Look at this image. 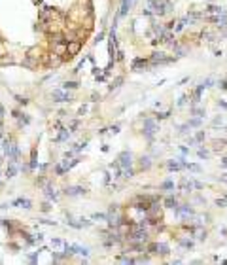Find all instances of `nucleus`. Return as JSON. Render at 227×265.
Masks as SVG:
<instances>
[{"label": "nucleus", "mask_w": 227, "mask_h": 265, "mask_svg": "<svg viewBox=\"0 0 227 265\" xmlns=\"http://www.w3.org/2000/svg\"><path fill=\"white\" fill-rule=\"evenodd\" d=\"M46 195H47V199H57V193H55V190H51V187L46 190Z\"/></svg>", "instance_id": "obj_20"}, {"label": "nucleus", "mask_w": 227, "mask_h": 265, "mask_svg": "<svg viewBox=\"0 0 227 265\" xmlns=\"http://www.w3.org/2000/svg\"><path fill=\"white\" fill-rule=\"evenodd\" d=\"M169 244H165V242H157V244H155V252H153V254H161V256H167V254H169Z\"/></svg>", "instance_id": "obj_11"}, {"label": "nucleus", "mask_w": 227, "mask_h": 265, "mask_svg": "<svg viewBox=\"0 0 227 265\" xmlns=\"http://www.w3.org/2000/svg\"><path fill=\"white\" fill-rule=\"evenodd\" d=\"M146 218H148L150 222H159V220L163 218V210L159 208V204L155 203V201L148 207V210H146Z\"/></svg>", "instance_id": "obj_1"}, {"label": "nucleus", "mask_w": 227, "mask_h": 265, "mask_svg": "<svg viewBox=\"0 0 227 265\" xmlns=\"http://www.w3.org/2000/svg\"><path fill=\"white\" fill-rule=\"evenodd\" d=\"M148 256H142V258H138V259H134V263H146V261H148Z\"/></svg>", "instance_id": "obj_30"}, {"label": "nucleus", "mask_w": 227, "mask_h": 265, "mask_svg": "<svg viewBox=\"0 0 227 265\" xmlns=\"http://www.w3.org/2000/svg\"><path fill=\"white\" fill-rule=\"evenodd\" d=\"M51 246H53V252H57V254H65V250H66V242L63 239H53Z\"/></svg>", "instance_id": "obj_5"}, {"label": "nucleus", "mask_w": 227, "mask_h": 265, "mask_svg": "<svg viewBox=\"0 0 227 265\" xmlns=\"http://www.w3.org/2000/svg\"><path fill=\"white\" fill-rule=\"evenodd\" d=\"M11 207H19V208H30L32 207V203H30L27 197H19L15 201H11Z\"/></svg>", "instance_id": "obj_8"}, {"label": "nucleus", "mask_w": 227, "mask_h": 265, "mask_svg": "<svg viewBox=\"0 0 227 265\" xmlns=\"http://www.w3.org/2000/svg\"><path fill=\"white\" fill-rule=\"evenodd\" d=\"M155 131H157V125H155V121H151V119H146V121H144V135L148 136V138H151Z\"/></svg>", "instance_id": "obj_6"}, {"label": "nucleus", "mask_w": 227, "mask_h": 265, "mask_svg": "<svg viewBox=\"0 0 227 265\" xmlns=\"http://www.w3.org/2000/svg\"><path fill=\"white\" fill-rule=\"evenodd\" d=\"M180 244H182L184 248H191V246H193V242H191V240H180Z\"/></svg>", "instance_id": "obj_28"}, {"label": "nucleus", "mask_w": 227, "mask_h": 265, "mask_svg": "<svg viewBox=\"0 0 227 265\" xmlns=\"http://www.w3.org/2000/svg\"><path fill=\"white\" fill-rule=\"evenodd\" d=\"M0 63H2V65H11L13 59H11V57H4V55H2V57H0Z\"/></svg>", "instance_id": "obj_23"}, {"label": "nucleus", "mask_w": 227, "mask_h": 265, "mask_svg": "<svg viewBox=\"0 0 227 265\" xmlns=\"http://www.w3.org/2000/svg\"><path fill=\"white\" fill-rule=\"evenodd\" d=\"M79 49H82V42H79V40L66 42V55H65V59H72L74 55L79 53Z\"/></svg>", "instance_id": "obj_2"}, {"label": "nucleus", "mask_w": 227, "mask_h": 265, "mask_svg": "<svg viewBox=\"0 0 227 265\" xmlns=\"http://www.w3.org/2000/svg\"><path fill=\"white\" fill-rule=\"evenodd\" d=\"M74 165H78V159H72V161H65V163H63V168H65V171H68V168H72Z\"/></svg>", "instance_id": "obj_18"}, {"label": "nucleus", "mask_w": 227, "mask_h": 265, "mask_svg": "<svg viewBox=\"0 0 227 265\" xmlns=\"http://www.w3.org/2000/svg\"><path fill=\"white\" fill-rule=\"evenodd\" d=\"M161 187H163V190H172L174 184L170 182V180H167V182H163V184H161Z\"/></svg>", "instance_id": "obj_22"}, {"label": "nucleus", "mask_w": 227, "mask_h": 265, "mask_svg": "<svg viewBox=\"0 0 227 265\" xmlns=\"http://www.w3.org/2000/svg\"><path fill=\"white\" fill-rule=\"evenodd\" d=\"M212 83H214V78H206L201 85H202V87H212Z\"/></svg>", "instance_id": "obj_25"}, {"label": "nucleus", "mask_w": 227, "mask_h": 265, "mask_svg": "<svg viewBox=\"0 0 227 265\" xmlns=\"http://www.w3.org/2000/svg\"><path fill=\"white\" fill-rule=\"evenodd\" d=\"M146 66H148V63L142 61V59H136V61L133 63V68H134V70H138V68H146Z\"/></svg>", "instance_id": "obj_17"}, {"label": "nucleus", "mask_w": 227, "mask_h": 265, "mask_svg": "<svg viewBox=\"0 0 227 265\" xmlns=\"http://www.w3.org/2000/svg\"><path fill=\"white\" fill-rule=\"evenodd\" d=\"M150 165H151V163H150L148 157H142V159H140V167H142V168H150Z\"/></svg>", "instance_id": "obj_21"}, {"label": "nucleus", "mask_w": 227, "mask_h": 265, "mask_svg": "<svg viewBox=\"0 0 227 265\" xmlns=\"http://www.w3.org/2000/svg\"><path fill=\"white\" fill-rule=\"evenodd\" d=\"M170 59L165 57V53H161V51H155L153 55H151V63L153 65H161V63H169Z\"/></svg>", "instance_id": "obj_9"}, {"label": "nucleus", "mask_w": 227, "mask_h": 265, "mask_svg": "<svg viewBox=\"0 0 227 265\" xmlns=\"http://www.w3.org/2000/svg\"><path fill=\"white\" fill-rule=\"evenodd\" d=\"M51 99L55 100V102H68L70 100V95L66 93V91H53V93H51Z\"/></svg>", "instance_id": "obj_3"}, {"label": "nucleus", "mask_w": 227, "mask_h": 265, "mask_svg": "<svg viewBox=\"0 0 227 265\" xmlns=\"http://www.w3.org/2000/svg\"><path fill=\"white\" fill-rule=\"evenodd\" d=\"M49 208H51V207H49V204L46 203V204H44V207H42V210H44V212H47V210H49Z\"/></svg>", "instance_id": "obj_35"}, {"label": "nucleus", "mask_w": 227, "mask_h": 265, "mask_svg": "<svg viewBox=\"0 0 227 265\" xmlns=\"http://www.w3.org/2000/svg\"><path fill=\"white\" fill-rule=\"evenodd\" d=\"M202 138H205V132H199V135H197V138H195V140H202Z\"/></svg>", "instance_id": "obj_34"}, {"label": "nucleus", "mask_w": 227, "mask_h": 265, "mask_svg": "<svg viewBox=\"0 0 227 265\" xmlns=\"http://www.w3.org/2000/svg\"><path fill=\"white\" fill-rule=\"evenodd\" d=\"M188 125H189V127H199V125H201V118H195V119H191V121L188 123Z\"/></svg>", "instance_id": "obj_24"}, {"label": "nucleus", "mask_w": 227, "mask_h": 265, "mask_svg": "<svg viewBox=\"0 0 227 265\" xmlns=\"http://www.w3.org/2000/svg\"><path fill=\"white\" fill-rule=\"evenodd\" d=\"M76 87H78V83H76V82H66L65 83V89H76Z\"/></svg>", "instance_id": "obj_26"}, {"label": "nucleus", "mask_w": 227, "mask_h": 265, "mask_svg": "<svg viewBox=\"0 0 227 265\" xmlns=\"http://www.w3.org/2000/svg\"><path fill=\"white\" fill-rule=\"evenodd\" d=\"M216 204H218V207H225V204H227V199H218Z\"/></svg>", "instance_id": "obj_32"}, {"label": "nucleus", "mask_w": 227, "mask_h": 265, "mask_svg": "<svg viewBox=\"0 0 227 265\" xmlns=\"http://www.w3.org/2000/svg\"><path fill=\"white\" fill-rule=\"evenodd\" d=\"M180 187L184 191H191L195 187V182H191V180H182V184H180Z\"/></svg>", "instance_id": "obj_14"}, {"label": "nucleus", "mask_w": 227, "mask_h": 265, "mask_svg": "<svg viewBox=\"0 0 227 265\" xmlns=\"http://www.w3.org/2000/svg\"><path fill=\"white\" fill-rule=\"evenodd\" d=\"M186 168H188V171H193V172H201V167L193 165V163H186Z\"/></svg>", "instance_id": "obj_19"}, {"label": "nucleus", "mask_w": 227, "mask_h": 265, "mask_svg": "<svg viewBox=\"0 0 227 265\" xmlns=\"http://www.w3.org/2000/svg\"><path fill=\"white\" fill-rule=\"evenodd\" d=\"M82 193H85V190H83V187H68V190H66V195H70V197H76V195H82Z\"/></svg>", "instance_id": "obj_12"}, {"label": "nucleus", "mask_w": 227, "mask_h": 265, "mask_svg": "<svg viewBox=\"0 0 227 265\" xmlns=\"http://www.w3.org/2000/svg\"><path fill=\"white\" fill-rule=\"evenodd\" d=\"M131 163H133V155H131L129 152H121V154H119V167L121 168L131 167Z\"/></svg>", "instance_id": "obj_4"}, {"label": "nucleus", "mask_w": 227, "mask_h": 265, "mask_svg": "<svg viewBox=\"0 0 227 265\" xmlns=\"http://www.w3.org/2000/svg\"><path fill=\"white\" fill-rule=\"evenodd\" d=\"M68 136H70V131H63L61 135H59V138H57V140H66Z\"/></svg>", "instance_id": "obj_27"}, {"label": "nucleus", "mask_w": 227, "mask_h": 265, "mask_svg": "<svg viewBox=\"0 0 227 265\" xmlns=\"http://www.w3.org/2000/svg\"><path fill=\"white\" fill-rule=\"evenodd\" d=\"M184 27H186V19H184V21H180V23H178V25H176V29H174V30L178 32V30H182Z\"/></svg>", "instance_id": "obj_31"}, {"label": "nucleus", "mask_w": 227, "mask_h": 265, "mask_svg": "<svg viewBox=\"0 0 227 265\" xmlns=\"http://www.w3.org/2000/svg\"><path fill=\"white\" fill-rule=\"evenodd\" d=\"M180 168H186V163H180V161H170L169 163V171H180Z\"/></svg>", "instance_id": "obj_15"}, {"label": "nucleus", "mask_w": 227, "mask_h": 265, "mask_svg": "<svg viewBox=\"0 0 227 265\" xmlns=\"http://www.w3.org/2000/svg\"><path fill=\"white\" fill-rule=\"evenodd\" d=\"M53 53H57V55H61L63 59H65V55H66V42H59V44H53Z\"/></svg>", "instance_id": "obj_10"}, {"label": "nucleus", "mask_w": 227, "mask_h": 265, "mask_svg": "<svg viewBox=\"0 0 227 265\" xmlns=\"http://www.w3.org/2000/svg\"><path fill=\"white\" fill-rule=\"evenodd\" d=\"M221 87H223V89H227V82H221Z\"/></svg>", "instance_id": "obj_36"}, {"label": "nucleus", "mask_w": 227, "mask_h": 265, "mask_svg": "<svg viewBox=\"0 0 227 265\" xmlns=\"http://www.w3.org/2000/svg\"><path fill=\"white\" fill-rule=\"evenodd\" d=\"M174 210H176V214L182 216V218H189V216H193V210H191L189 204H182V207H176Z\"/></svg>", "instance_id": "obj_7"}, {"label": "nucleus", "mask_w": 227, "mask_h": 265, "mask_svg": "<svg viewBox=\"0 0 227 265\" xmlns=\"http://www.w3.org/2000/svg\"><path fill=\"white\" fill-rule=\"evenodd\" d=\"M199 157H201V159H206V157H208V152H206V150H199Z\"/></svg>", "instance_id": "obj_29"}, {"label": "nucleus", "mask_w": 227, "mask_h": 265, "mask_svg": "<svg viewBox=\"0 0 227 265\" xmlns=\"http://www.w3.org/2000/svg\"><path fill=\"white\" fill-rule=\"evenodd\" d=\"M23 65H25V66H30V68H34V66H38V59H36V57H30V55H27V59L23 61Z\"/></svg>", "instance_id": "obj_13"}, {"label": "nucleus", "mask_w": 227, "mask_h": 265, "mask_svg": "<svg viewBox=\"0 0 227 265\" xmlns=\"http://www.w3.org/2000/svg\"><path fill=\"white\" fill-rule=\"evenodd\" d=\"M165 207H167V208H176V207H178L176 197H167V199H165Z\"/></svg>", "instance_id": "obj_16"}, {"label": "nucleus", "mask_w": 227, "mask_h": 265, "mask_svg": "<svg viewBox=\"0 0 227 265\" xmlns=\"http://www.w3.org/2000/svg\"><path fill=\"white\" fill-rule=\"evenodd\" d=\"M2 55H6V49H4V44H2V40H0V57Z\"/></svg>", "instance_id": "obj_33"}]
</instances>
